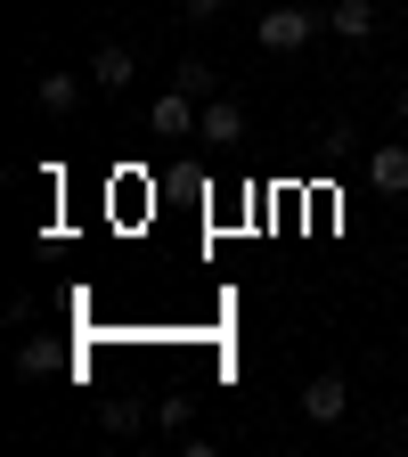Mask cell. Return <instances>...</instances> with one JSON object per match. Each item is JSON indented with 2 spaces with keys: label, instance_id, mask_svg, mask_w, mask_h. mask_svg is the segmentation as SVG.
<instances>
[{
  "label": "cell",
  "instance_id": "1",
  "mask_svg": "<svg viewBox=\"0 0 408 457\" xmlns=\"http://www.w3.org/2000/svg\"><path fill=\"white\" fill-rule=\"evenodd\" d=\"M147 131H155V139H196V131H204V106H196V90H180V82H171V90L147 106Z\"/></svg>",
  "mask_w": 408,
  "mask_h": 457
},
{
  "label": "cell",
  "instance_id": "2",
  "mask_svg": "<svg viewBox=\"0 0 408 457\" xmlns=\"http://www.w3.org/2000/svg\"><path fill=\"white\" fill-rule=\"evenodd\" d=\"M343 409H352V384H343L335 368L303 384V417H311V425H343Z\"/></svg>",
  "mask_w": 408,
  "mask_h": 457
},
{
  "label": "cell",
  "instance_id": "3",
  "mask_svg": "<svg viewBox=\"0 0 408 457\" xmlns=\"http://www.w3.org/2000/svg\"><path fill=\"white\" fill-rule=\"evenodd\" d=\"M311 25H319V9H270V17H262V49H270V57L303 49V41H311Z\"/></svg>",
  "mask_w": 408,
  "mask_h": 457
},
{
  "label": "cell",
  "instance_id": "4",
  "mask_svg": "<svg viewBox=\"0 0 408 457\" xmlns=\"http://www.w3.org/2000/svg\"><path fill=\"white\" fill-rule=\"evenodd\" d=\"M368 180H376V196H408V147L400 139L368 147Z\"/></svg>",
  "mask_w": 408,
  "mask_h": 457
},
{
  "label": "cell",
  "instance_id": "5",
  "mask_svg": "<svg viewBox=\"0 0 408 457\" xmlns=\"http://www.w3.org/2000/svg\"><path fill=\"white\" fill-rule=\"evenodd\" d=\"M196 139H204V147H237V139H246V106H237V98H212Z\"/></svg>",
  "mask_w": 408,
  "mask_h": 457
},
{
  "label": "cell",
  "instance_id": "6",
  "mask_svg": "<svg viewBox=\"0 0 408 457\" xmlns=\"http://www.w3.org/2000/svg\"><path fill=\"white\" fill-rule=\"evenodd\" d=\"M131 74H139V66H131L123 41H98V49H90V82H98V90H123Z\"/></svg>",
  "mask_w": 408,
  "mask_h": 457
},
{
  "label": "cell",
  "instance_id": "7",
  "mask_svg": "<svg viewBox=\"0 0 408 457\" xmlns=\"http://www.w3.org/2000/svg\"><path fill=\"white\" fill-rule=\"evenodd\" d=\"M327 25H335L343 41H368V33H376V0H335Z\"/></svg>",
  "mask_w": 408,
  "mask_h": 457
},
{
  "label": "cell",
  "instance_id": "8",
  "mask_svg": "<svg viewBox=\"0 0 408 457\" xmlns=\"http://www.w3.org/2000/svg\"><path fill=\"white\" fill-rule=\"evenodd\" d=\"M33 98H41L49 114H74V106H82V82H74V74H41V90H33Z\"/></svg>",
  "mask_w": 408,
  "mask_h": 457
},
{
  "label": "cell",
  "instance_id": "9",
  "mask_svg": "<svg viewBox=\"0 0 408 457\" xmlns=\"http://www.w3.org/2000/svg\"><path fill=\"white\" fill-rule=\"evenodd\" d=\"M98 417H106V433H139V425H147L155 409H139V400H106Z\"/></svg>",
  "mask_w": 408,
  "mask_h": 457
},
{
  "label": "cell",
  "instance_id": "10",
  "mask_svg": "<svg viewBox=\"0 0 408 457\" xmlns=\"http://www.w3.org/2000/svg\"><path fill=\"white\" fill-rule=\"evenodd\" d=\"M49 368H57V343H41V335L17 343V376H49Z\"/></svg>",
  "mask_w": 408,
  "mask_h": 457
},
{
  "label": "cell",
  "instance_id": "11",
  "mask_svg": "<svg viewBox=\"0 0 408 457\" xmlns=\"http://www.w3.org/2000/svg\"><path fill=\"white\" fill-rule=\"evenodd\" d=\"M188 409H196L188 392H163V400H155V425H163V433H180V425H188Z\"/></svg>",
  "mask_w": 408,
  "mask_h": 457
},
{
  "label": "cell",
  "instance_id": "12",
  "mask_svg": "<svg viewBox=\"0 0 408 457\" xmlns=\"http://www.w3.org/2000/svg\"><path fill=\"white\" fill-rule=\"evenodd\" d=\"M180 90H196V98L212 90V66H204V57H180Z\"/></svg>",
  "mask_w": 408,
  "mask_h": 457
},
{
  "label": "cell",
  "instance_id": "13",
  "mask_svg": "<svg viewBox=\"0 0 408 457\" xmlns=\"http://www.w3.org/2000/svg\"><path fill=\"white\" fill-rule=\"evenodd\" d=\"M221 9H229V0H180V17H196V25H204V17H221Z\"/></svg>",
  "mask_w": 408,
  "mask_h": 457
},
{
  "label": "cell",
  "instance_id": "14",
  "mask_svg": "<svg viewBox=\"0 0 408 457\" xmlns=\"http://www.w3.org/2000/svg\"><path fill=\"white\" fill-rule=\"evenodd\" d=\"M400 123H408V90H400Z\"/></svg>",
  "mask_w": 408,
  "mask_h": 457
}]
</instances>
